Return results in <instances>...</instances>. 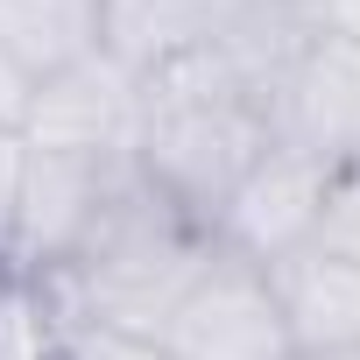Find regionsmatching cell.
Returning <instances> with one entry per match:
<instances>
[{
    "instance_id": "obj_16",
    "label": "cell",
    "mask_w": 360,
    "mask_h": 360,
    "mask_svg": "<svg viewBox=\"0 0 360 360\" xmlns=\"http://www.w3.org/2000/svg\"><path fill=\"white\" fill-rule=\"evenodd\" d=\"M248 8H269V15H297V22H318L325 0H248Z\"/></svg>"
},
{
    "instance_id": "obj_15",
    "label": "cell",
    "mask_w": 360,
    "mask_h": 360,
    "mask_svg": "<svg viewBox=\"0 0 360 360\" xmlns=\"http://www.w3.org/2000/svg\"><path fill=\"white\" fill-rule=\"evenodd\" d=\"M318 29H332V36H353V43H360V0H325Z\"/></svg>"
},
{
    "instance_id": "obj_9",
    "label": "cell",
    "mask_w": 360,
    "mask_h": 360,
    "mask_svg": "<svg viewBox=\"0 0 360 360\" xmlns=\"http://www.w3.org/2000/svg\"><path fill=\"white\" fill-rule=\"evenodd\" d=\"M269 297L283 311V332L297 353H346L360 346V262L304 240L297 255L269 262Z\"/></svg>"
},
{
    "instance_id": "obj_11",
    "label": "cell",
    "mask_w": 360,
    "mask_h": 360,
    "mask_svg": "<svg viewBox=\"0 0 360 360\" xmlns=\"http://www.w3.org/2000/svg\"><path fill=\"white\" fill-rule=\"evenodd\" d=\"M318 248L360 262V155L325 176V205H318Z\"/></svg>"
},
{
    "instance_id": "obj_5",
    "label": "cell",
    "mask_w": 360,
    "mask_h": 360,
    "mask_svg": "<svg viewBox=\"0 0 360 360\" xmlns=\"http://www.w3.org/2000/svg\"><path fill=\"white\" fill-rule=\"evenodd\" d=\"M141 127V78L120 71L106 50L64 64L57 78L29 85L22 106V141L29 148H71V155H134Z\"/></svg>"
},
{
    "instance_id": "obj_7",
    "label": "cell",
    "mask_w": 360,
    "mask_h": 360,
    "mask_svg": "<svg viewBox=\"0 0 360 360\" xmlns=\"http://www.w3.org/2000/svg\"><path fill=\"white\" fill-rule=\"evenodd\" d=\"M325 176H332L325 162H304V155H290V148H276V141H269V155L240 176V184H233V198H226V205H219V219H212L219 255L269 269V262L297 255L304 240H318Z\"/></svg>"
},
{
    "instance_id": "obj_14",
    "label": "cell",
    "mask_w": 360,
    "mask_h": 360,
    "mask_svg": "<svg viewBox=\"0 0 360 360\" xmlns=\"http://www.w3.org/2000/svg\"><path fill=\"white\" fill-rule=\"evenodd\" d=\"M22 106H29V85L15 78L8 57H0V127H22Z\"/></svg>"
},
{
    "instance_id": "obj_17",
    "label": "cell",
    "mask_w": 360,
    "mask_h": 360,
    "mask_svg": "<svg viewBox=\"0 0 360 360\" xmlns=\"http://www.w3.org/2000/svg\"><path fill=\"white\" fill-rule=\"evenodd\" d=\"M297 360H360V346H346V353H297Z\"/></svg>"
},
{
    "instance_id": "obj_13",
    "label": "cell",
    "mask_w": 360,
    "mask_h": 360,
    "mask_svg": "<svg viewBox=\"0 0 360 360\" xmlns=\"http://www.w3.org/2000/svg\"><path fill=\"white\" fill-rule=\"evenodd\" d=\"M15 191H22V134L0 127V269H8V233H15Z\"/></svg>"
},
{
    "instance_id": "obj_10",
    "label": "cell",
    "mask_w": 360,
    "mask_h": 360,
    "mask_svg": "<svg viewBox=\"0 0 360 360\" xmlns=\"http://www.w3.org/2000/svg\"><path fill=\"white\" fill-rule=\"evenodd\" d=\"M99 50V0H0V57L22 85L57 78Z\"/></svg>"
},
{
    "instance_id": "obj_12",
    "label": "cell",
    "mask_w": 360,
    "mask_h": 360,
    "mask_svg": "<svg viewBox=\"0 0 360 360\" xmlns=\"http://www.w3.org/2000/svg\"><path fill=\"white\" fill-rule=\"evenodd\" d=\"M57 325V318H50ZM57 360H169L162 339L141 332H106V325H57Z\"/></svg>"
},
{
    "instance_id": "obj_3",
    "label": "cell",
    "mask_w": 360,
    "mask_h": 360,
    "mask_svg": "<svg viewBox=\"0 0 360 360\" xmlns=\"http://www.w3.org/2000/svg\"><path fill=\"white\" fill-rule=\"evenodd\" d=\"M134 184V155H71V148H29L22 141V191H15V233H8V276L36 283L57 276L113 212V198Z\"/></svg>"
},
{
    "instance_id": "obj_4",
    "label": "cell",
    "mask_w": 360,
    "mask_h": 360,
    "mask_svg": "<svg viewBox=\"0 0 360 360\" xmlns=\"http://www.w3.org/2000/svg\"><path fill=\"white\" fill-rule=\"evenodd\" d=\"M269 141L304 162H353L360 155V43L311 29L283 85L269 92Z\"/></svg>"
},
{
    "instance_id": "obj_1",
    "label": "cell",
    "mask_w": 360,
    "mask_h": 360,
    "mask_svg": "<svg viewBox=\"0 0 360 360\" xmlns=\"http://www.w3.org/2000/svg\"><path fill=\"white\" fill-rule=\"evenodd\" d=\"M212 262H219L212 226H198L191 212H176L169 198H155L141 184V169H134V184L113 198L99 233L57 276H36L29 290L43 297V311L57 325H106V332L162 339V325L176 318V304L198 290V276Z\"/></svg>"
},
{
    "instance_id": "obj_18",
    "label": "cell",
    "mask_w": 360,
    "mask_h": 360,
    "mask_svg": "<svg viewBox=\"0 0 360 360\" xmlns=\"http://www.w3.org/2000/svg\"><path fill=\"white\" fill-rule=\"evenodd\" d=\"M0 283H8V269H0Z\"/></svg>"
},
{
    "instance_id": "obj_2",
    "label": "cell",
    "mask_w": 360,
    "mask_h": 360,
    "mask_svg": "<svg viewBox=\"0 0 360 360\" xmlns=\"http://www.w3.org/2000/svg\"><path fill=\"white\" fill-rule=\"evenodd\" d=\"M262 155H269V106L240 85V71L219 50L141 78L134 169L155 198L191 212L198 226L219 219V205Z\"/></svg>"
},
{
    "instance_id": "obj_8",
    "label": "cell",
    "mask_w": 360,
    "mask_h": 360,
    "mask_svg": "<svg viewBox=\"0 0 360 360\" xmlns=\"http://www.w3.org/2000/svg\"><path fill=\"white\" fill-rule=\"evenodd\" d=\"M248 15V0H99V50L148 78L184 57H205L233 22Z\"/></svg>"
},
{
    "instance_id": "obj_6",
    "label": "cell",
    "mask_w": 360,
    "mask_h": 360,
    "mask_svg": "<svg viewBox=\"0 0 360 360\" xmlns=\"http://www.w3.org/2000/svg\"><path fill=\"white\" fill-rule=\"evenodd\" d=\"M162 353L169 360H297L283 311L269 297V276L233 255H219L198 276V290L176 304V318L162 325Z\"/></svg>"
}]
</instances>
